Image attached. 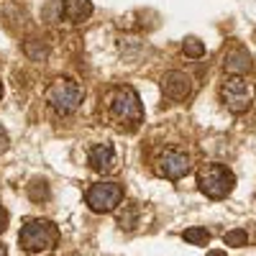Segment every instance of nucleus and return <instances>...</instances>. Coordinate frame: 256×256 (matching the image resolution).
Segmentation results:
<instances>
[{
    "label": "nucleus",
    "instance_id": "8",
    "mask_svg": "<svg viewBox=\"0 0 256 256\" xmlns=\"http://www.w3.org/2000/svg\"><path fill=\"white\" fill-rule=\"evenodd\" d=\"M162 90H164V95L169 100H184L192 92V80H190V74H184L180 70H172V72L164 74Z\"/></svg>",
    "mask_w": 256,
    "mask_h": 256
},
{
    "label": "nucleus",
    "instance_id": "21",
    "mask_svg": "<svg viewBox=\"0 0 256 256\" xmlns=\"http://www.w3.org/2000/svg\"><path fill=\"white\" fill-rule=\"evenodd\" d=\"M0 98H3V82H0Z\"/></svg>",
    "mask_w": 256,
    "mask_h": 256
},
{
    "label": "nucleus",
    "instance_id": "18",
    "mask_svg": "<svg viewBox=\"0 0 256 256\" xmlns=\"http://www.w3.org/2000/svg\"><path fill=\"white\" fill-rule=\"evenodd\" d=\"M6 226H8V212H6L3 208H0V233L6 230Z\"/></svg>",
    "mask_w": 256,
    "mask_h": 256
},
{
    "label": "nucleus",
    "instance_id": "15",
    "mask_svg": "<svg viewBox=\"0 0 256 256\" xmlns=\"http://www.w3.org/2000/svg\"><path fill=\"white\" fill-rule=\"evenodd\" d=\"M246 241H248V233L244 228H233V230H228L226 236H223V244L226 246H236V248L246 246Z\"/></svg>",
    "mask_w": 256,
    "mask_h": 256
},
{
    "label": "nucleus",
    "instance_id": "11",
    "mask_svg": "<svg viewBox=\"0 0 256 256\" xmlns=\"http://www.w3.org/2000/svg\"><path fill=\"white\" fill-rule=\"evenodd\" d=\"M62 13L72 24H82V20H88L92 16V3L90 0H64Z\"/></svg>",
    "mask_w": 256,
    "mask_h": 256
},
{
    "label": "nucleus",
    "instance_id": "14",
    "mask_svg": "<svg viewBox=\"0 0 256 256\" xmlns=\"http://www.w3.org/2000/svg\"><path fill=\"white\" fill-rule=\"evenodd\" d=\"M182 49H184V54L192 56V59L205 56V44H202L200 38H195V36H187V38H184V44H182Z\"/></svg>",
    "mask_w": 256,
    "mask_h": 256
},
{
    "label": "nucleus",
    "instance_id": "20",
    "mask_svg": "<svg viewBox=\"0 0 256 256\" xmlns=\"http://www.w3.org/2000/svg\"><path fill=\"white\" fill-rule=\"evenodd\" d=\"M0 256H8V251H6V246L0 244Z\"/></svg>",
    "mask_w": 256,
    "mask_h": 256
},
{
    "label": "nucleus",
    "instance_id": "13",
    "mask_svg": "<svg viewBox=\"0 0 256 256\" xmlns=\"http://www.w3.org/2000/svg\"><path fill=\"white\" fill-rule=\"evenodd\" d=\"M24 52H26L34 62H41V59H46L49 46H46V44H41V41H36V38H31V41H26V44H24Z\"/></svg>",
    "mask_w": 256,
    "mask_h": 256
},
{
    "label": "nucleus",
    "instance_id": "7",
    "mask_svg": "<svg viewBox=\"0 0 256 256\" xmlns=\"http://www.w3.org/2000/svg\"><path fill=\"white\" fill-rule=\"evenodd\" d=\"M154 169H156V174L164 177V180H182L192 169V164H190V156L184 152H177V148H164V152L156 156Z\"/></svg>",
    "mask_w": 256,
    "mask_h": 256
},
{
    "label": "nucleus",
    "instance_id": "17",
    "mask_svg": "<svg viewBox=\"0 0 256 256\" xmlns=\"http://www.w3.org/2000/svg\"><path fill=\"white\" fill-rule=\"evenodd\" d=\"M8 134H6V128L3 126H0V152H6V148H8Z\"/></svg>",
    "mask_w": 256,
    "mask_h": 256
},
{
    "label": "nucleus",
    "instance_id": "1",
    "mask_svg": "<svg viewBox=\"0 0 256 256\" xmlns=\"http://www.w3.org/2000/svg\"><path fill=\"white\" fill-rule=\"evenodd\" d=\"M105 113H108V120L120 128V131H134V128L144 120V108H141V100L138 92L134 88H113L105 98Z\"/></svg>",
    "mask_w": 256,
    "mask_h": 256
},
{
    "label": "nucleus",
    "instance_id": "12",
    "mask_svg": "<svg viewBox=\"0 0 256 256\" xmlns=\"http://www.w3.org/2000/svg\"><path fill=\"white\" fill-rule=\"evenodd\" d=\"M182 236H184V241L192 244V246H205V244L210 241V230H205V228H187Z\"/></svg>",
    "mask_w": 256,
    "mask_h": 256
},
{
    "label": "nucleus",
    "instance_id": "5",
    "mask_svg": "<svg viewBox=\"0 0 256 256\" xmlns=\"http://www.w3.org/2000/svg\"><path fill=\"white\" fill-rule=\"evenodd\" d=\"M220 98L230 113H244L251 108V102L256 98V88L251 82H246V77H228L220 88Z\"/></svg>",
    "mask_w": 256,
    "mask_h": 256
},
{
    "label": "nucleus",
    "instance_id": "16",
    "mask_svg": "<svg viewBox=\"0 0 256 256\" xmlns=\"http://www.w3.org/2000/svg\"><path fill=\"white\" fill-rule=\"evenodd\" d=\"M136 218H138V208L136 205H126V212H120V216H118V223H120V228L131 230L136 226Z\"/></svg>",
    "mask_w": 256,
    "mask_h": 256
},
{
    "label": "nucleus",
    "instance_id": "3",
    "mask_svg": "<svg viewBox=\"0 0 256 256\" xmlns=\"http://www.w3.org/2000/svg\"><path fill=\"white\" fill-rule=\"evenodd\" d=\"M84 98V90H82V84L77 80H70V77H59L54 80L49 88H46V100L49 105L62 113V116H70L80 108V102Z\"/></svg>",
    "mask_w": 256,
    "mask_h": 256
},
{
    "label": "nucleus",
    "instance_id": "19",
    "mask_svg": "<svg viewBox=\"0 0 256 256\" xmlns=\"http://www.w3.org/2000/svg\"><path fill=\"white\" fill-rule=\"evenodd\" d=\"M208 256H226V251H218L216 248V251H208Z\"/></svg>",
    "mask_w": 256,
    "mask_h": 256
},
{
    "label": "nucleus",
    "instance_id": "10",
    "mask_svg": "<svg viewBox=\"0 0 256 256\" xmlns=\"http://www.w3.org/2000/svg\"><path fill=\"white\" fill-rule=\"evenodd\" d=\"M88 162L90 166L95 169V172H113L116 169V152H113V146L110 144H95L90 148V154H88Z\"/></svg>",
    "mask_w": 256,
    "mask_h": 256
},
{
    "label": "nucleus",
    "instance_id": "2",
    "mask_svg": "<svg viewBox=\"0 0 256 256\" xmlns=\"http://www.w3.org/2000/svg\"><path fill=\"white\" fill-rule=\"evenodd\" d=\"M18 244L24 246L28 254H41V251H52L59 244V228L52 220H41L34 218L28 220L18 233Z\"/></svg>",
    "mask_w": 256,
    "mask_h": 256
},
{
    "label": "nucleus",
    "instance_id": "4",
    "mask_svg": "<svg viewBox=\"0 0 256 256\" xmlns=\"http://www.w3.org/2000/svg\"><path fill=\"white\" fill-rule=\"evenodd\" d=\"M198 184L210 200H223L236 187V174L223 164H205L198 174Z\"/></svg>",
    "mask_w": 256,
    "mask_h": 256
},
{
    "label": "nucleus",
    "instance_id": "6",
    "mask_svg": "<svg viewBox=\"0 0 256 256\" xmlns=\"http://www.w3.org/2000/svg\"><path fill=\"white\" fill-rule=\"evenodd\" d=\"M84 200H88V205L95 212H110L123 202V184H118V182H98L88 190Z\"/></svg>",
    "mask_w": 256,
    "mask_h": 256
},
{
    "label": "nucleus",
    "instance_id": "9",
    "mask_svg": "<svg viewBox=\"0 0 256 256\" xmlns=\"http://www.w3.org/2000/svg\"><path fill=\"white\" fill-rule=\"evenodd\" d=\"M223 70L230 74V77H244L246 72L254 70V62H251V54L246 49H230L226 56H223Z\"/></svg>",
    "mask_w": 256,
    "mask_h": 256
}]
</instances>
